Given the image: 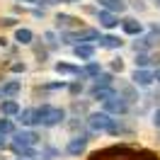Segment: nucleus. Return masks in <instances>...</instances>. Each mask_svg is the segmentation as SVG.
Segmentation results:
<instances>
[{"label": "nucleus", "mask_w": 160, "mask_h": 160, "mask_svg": "<svg viewBox=\"0 0 160 160\" xmlns=\"http://www.w3.org/2000/svg\"><path fill=\"white\" fill-rule=\"evenodd\" d=\"M97 44H100V49H109V51H114V49H121V44H124V41H121L117 34H102Z\"/></svg>", "instance_id": "15"}, {"label": "nucleus", "mask_w": 160, "mask_h": 160, "mask_svg": "<svg viewBox=\"0 0 160 160\" xmlns=\"http://www.w3.org/2000/svg\"><path fill=\"white\" fill-rule=\"evenodd\" d=\"M73 53H75L80 61H92L95 46H92V44H75V46H73Z\"/></svg>", "instance_id": "18"}, {"label": "nucleus", "mask_w": 160, "mask_h": 160, "mask_svg": "<svg viewBox=\"0 0 160 160\" xmlns=\"http://www.w3.org/2000/svg\"><path fill=\"white\" fill-rule=\"evenodd\" d=\"M12 141H15V143H20V146H29V148H34V146L41 141V136L34 129H20V131H15V133H12Z\"/></svg>", "instance_id": "4"}, {"label": "nucleus", "mask_w": 160, "mask_h": 160, "mask_svg": "<svg viewBox=\"0 0 160 160\" xmlns=\"http://www.w3.org/2000/svg\"><path fill=\"white\" fill-rule=\"evenodd\" d=\"M78 24H80V20L73 17V15H63V12L56 15V27H58L61 32H68L70 27H78Z\"/></svg>", "instance_id": "14"}, {"label": "nucleus", "mask_w": 160, "mask_h": 160, "mask_svg": "<svg viewBox=\"0 0 160 160\" xmlns=\"http://www.w3.org/2000/svg\"><path fill=\"white\" fill-rule=\"evenodd\" d=\"M10 148H12V153H15L17 158H24V160H34V158H39V153H37L34 148H29V146H20V143H15V141L10 143Z\"/></svg>", "instance_id": "13"}, {"label": "nucleus", "mask_w": 160, "mask_h": 160, "mask_svg": "<svg viewBox=\"0 0 160 160\" xmlns=\"http://www.w3.org/2000/svg\"><path fill=\"white\" fill-rule=\"evenodd\" d=\"M20 2H29V5H37V8H39V5H46V0H20Z\"/></svg>", "instance_id": "32"}, {"label": "nucleus", "mask_w": 160, "mask_h": 160, "mask_svg": "<svg viewBox=\"0 0 160 160\" xmlns=\"http://www.w3.org/2000/svg\"><path fill=\"white\" fill-rule=\"evenodd\" d=\"M37 114H39V126H46V129H53L66 121V109L63 107H53V104H41L37 107Z\"/></svg>", "instance_id": "1"}, {"label": "nucleus", "mask_w": 160, "mask_h": 160, "mask_svg": "<svg viewBox=\"0 0 160 160\" xmlns=\"http://www.w3.org/2000/svg\"><path fill=\"white\" fill-rule=\"evenodd\" d=\"M153 124H155V129H160V107L153 112Z\"/></svg>", "instance_id": "29"}, {"label": "nucleus", "mask_w": 160, "mask_h": 160, "mask_svg": "<svg viewBox=\"0 0 160 160\" xmlns=\"http://www.w3.org/2000/svg\"><path fill=\"white\" fill-rule=\"evenodd\" d=\"M12 70H15V73H20V70H24V63H15V66H12Z\"/></svg>", "instance_id": "33"}, {"label": "nucleus", "mask_w": 160, "mask_h": 160, "mask_svg": "<svg viewBox=\"0 0 160 160\" xmlns=\"http://www.w3.org/2000/svg\"><path fill=\"white\" fill-rule=\"evenodd\" d=\"M95 17H97V22H100V27H102V29H114V27H119V24H121L119 17H117L114 12L102 10V8L95 12Z\"/></svg>", "instance_id": "7"}, {"label": "nucleus", "mask_w": 160, "mask_h": 160, "mask_svg": "<svg viewBox=\"0 0 160 160\" xmlns=\"http://www.w3.org/2000/svg\"><path fill=\"white\" fill-rule=\"evenodd\" d=\"M102 109L107 112V114H112V117H121V114L129 112V102L124 100L121 95H114V97H109V100L102 102Z\"/></svg>", "instance_id": "3"}, {"label": "nucleus", "mask_w": 160, "mask_h": 160, "mask_svg": "<svg viewBox=\"0 0 160 160\" xmlns=\"http://www.w3.org/2000/svg\"><path fill=\"white\" fill-rule=\"evenodd\" d=\"M15 121L10 119V117H0V133H5V136H12L15 133Z\"/></svg>", "instance_id": "22"}, {"label": "nucleus", "mask_w": 160, "mask_h": 160, "mask_svg": "<svg viewBox=\"0 0 160 160\" xmlns=\"http://www.w3.org/2000/svg\"><path fill=\"white\" fill-rule=\"evenodd\" d=\"M8 146H10V143H8V136H5V133H0V150H5Z\"/></svg>", "instance_id": "30"}, {"label": "nucleus", "mask_w": 160, "mask_h": 160, "mask_svg": "<svg viewBox=\"0 0 160 160\" xmlns=\"http://www.w3.org/2000/svg\"><path fill=\"white\" fill-rule=\"evenodd\" d=\"M17 160H24V158H17Z\"/></svg>", "instance_id": "37"}, {"label": "nucleus", "mask_w": 160, "mask_h": 160, "mask_svg": "<svg viewBox=\"0 0 160 160\" xmlns=\"http://www.w3.org/2000/svg\"><path fill=\"white\" fill-rule=\"evenodd\" d=\"M20 102L17 100H2L0 102V114H2V117H17V114H20Z\"/></svg>", "instance_id": "17"}, {"label": "nucleus", "mask_w": 160, "mask_h": 160, "mask_svg": "<svg viewBox=\"0 0 160 160\" xmlns=\"http://www.w3.org/2000/svg\"><path fill=\"white\" fill-rule=\"evenodd\" d=\"M88 148V136H73V138L66 143V155L70 158H80Z\"/></svg>", "instance_id": "6"}, {"label": "nucleus", "mask_w": 160, "mask_h": 160, "mask_svg": "<svg viewBox=\"0 0 160 160\" xmlns=\"http://www.w3.org/2000/svg\"><path fill=\"white\" fill-rule=\"evenodd\" d=\"M153 58H150L148 53H136V68H148Z\"/></svg>", "instance_id": "24"}, {"label": "nucleus", "mask_w": 160, "mask_h": 160, "mask_svg": "<svg viewBox=\"0 0 160 160\" xmlns=\"http://www.w3.org/2000/svg\"><path fill=\"white\" fill-rule=\"evenodd\" d=\"M97 5H100L102 10H109V12H124L126 10V2L124 0H97Z\"/></svg>", "instance_id": "19"}, {"label": "nucleus", "mask_w": 160, "mask_h": 160, "mask_svg": "<svg viewBox=\"0 0 160 160\" xmlns=\"http://www.w3.org/2000/svg\"><path fill=\"white\" fill-rule=\"evenodd\" d=\"M17 121H20L24 129L39 126V114H37V107H27V109H20V114H17Z\"/></svg>", "instance_id": "8"}, {"label": "nucleus", "mask_w": 160, "mask_h": 160, "mask_svg": "<svg viewBox=\"0 0 160 160\" xmlns=\"http://www.w3.org/2000/svg\"><path fill=\"white\" fill-rule=\"evenodd\" d=\"M95 85H114V73H104L102 70L100 75L95 78Z\"/></svg>", "instance_id": "23"}, {"label": "nucleus", "mask_w": 160, "mask_h": 160, "mask_svg": "<svg viewBox=\"0 0 160 160\" xmlns=\"http://www.w3.org/2000/svg\"><path fill=\"white\" fill-rule=\"evenodd\" d=\"M44 39H46V44H49V49H56V46H58V41H56V34H53V32H46Z\"/></svg>", "instance_id": "25"}, {"label": "nucleus", "mask_w": 160, "mask_h": 160, "mask_svg": "<svg viewBox=\"0 0 160 160\" xmlns=\"http://www.w3.org/2000/svg\"><path fill=\"white\" fill-rule=\"evenodd\" d=\"M114 95H117L114 85H92V90H90V97L97 100V102H104V100H109V97H114Z\"/></svg>", "instance_id": "9"}, {"label": "nucleus", "mask_w": 160, "mask_h": 160, "mask_svg": "<svg viewBox=\"0 0 160 160\" xmlns=\"http://www.w3.org/2000/svg\"><path fill=\"white\" fill-rule=\"evenodd\" d=\"M20 92H22V80H8L0 88V97L2 100H15Z\"/></svg>", "instance_id": "10"}, {"label": "nucleus", "mask_w": 160, "mask_h": 160, "mask_svg": "<svg viewBox=\"0 0 160 160\" xmlns=\"http://www.w3.org/2000/svg\"><path fill=\"white\" fill-rule=\"evenodd\" d=\"M15 41L22 44V46H29L32 41H34V32L27 29V27H17V29H15Z\"/></svg>", "instance_id": "20"}, {"label": "nucleus", "mask_w": 160, "mask_h": 160, "mask_svg": "<svg viewBox=\"0 0 160 160\" xmlns=\"http://www.w3.org/2000/svg\"><path fill=\"white\" fill-rule=\"evenodd\" d=\"M88 126H90V131H95V133H109L112 129H114V124H117V119L112 117V114H107V112H92V114H88Z\"/></svg>", "instance_id": "2"}, {"label": "nucleus", "mask_w": 160, "mask_h": 160, "mask_svg": "<svg viewBox=\"0 0 160 160\" xmlns=\"http://www.w3.org/2000/svg\"><path fill=\"white\" fill-rule=\"evenodd\" d=\"M133 8H138V10H143L146 5H143V0H133Z\"/></svg>", "instance_id": "34"}, {"label": "nucleus", "mask_w": 160, "mask_h": 160, "mask_svg": "<svg viewBox=\"0 0 160 160\" xmlns=\"http://www.w3.org/2000/svg\"><path fill=\"white\" fill-rule=\"evenodd\" d=\"M121 68H124V63H121V58H117L114 63H112V70H119V73H121Z\"/></svg>", "instance_id": "31"}, {"label": "nucleus", "mask_w": 160, "mask_h": 160, "mask_svg": "<svg viewBox=\"0 0 160 160\" xmlns=\"http://www.w3.org/2000/svg\"><path fill=\"white\" fill-rule=\"evenodd\" d=\"M131 82H133L136 88H150V85L155 82V75H153V70H148V68H136L131 73Z\"/></svg>", "instance_id": "5"}, {"label": "nucleus", "mask_w": 160, "mask_h": 160, "mask_svg": "<svg viewBox=\"0 0 160 160\" xmlns=\"http://www.w3.org/2000/svg\"><path fill=\"white\" fill-rule=\"evenodd\" d=\"M121 29H124V34H129V37H141L143 34V24L136 17H126V20H121Z\"/></svg>", "instance_id": "12"}, {"label": "nucleus", "mask_w": 160, "mask_h": 160, "mask_svg": "<svg viewBox=\"0 0 160 160\" xmlns=\"http://www.w3.org/2000/svg\"><path fill=\"white\" fill-rule=\"evenodd\" d=\"M53 68H56V73H63V75H75V78L80 75V66H73V63H66V61H58Z\"/></svg>", "instance_id": "21"}, {"label": "nucleus", "mask_w": 160, "mask_h": 160, "mask_svg": "<svg viewBox=\"0 0 160 160\" xmlns=\"http://www.w3.org/2000/svg\"><path fill=\"white\" fill-rule=\"evenodd\" d=\"M155 2H158V5H160V0H155Z\"/></svg>", "instance_id": "36"}, {"label": "nucleus", "mask_w": 160, "mask_h": 160, "mask_svg": "<svg viewBox=\"0 0 160 160\" xmlns=\"http://www.w3.org/2000/svg\"><path fill=\"white\" fill-rule=\"evenodd\" d=\"M15 24H17L15 17H2V20H0V27H15Z\"/></svg>", "instance_id": "28"}, {"label": "nucleus", "mask_w": 160, "mask_h": 160, "mask_svg": "<svg viewBox=\"0 0 160 160\" xmlns=\"http://www.w3.org/2000/svg\"><path fill=\"white\" fill-rule=\"evenodd\" d=\"M153 75H155V80H158V82H160V66H158V68H155V70H153Z\"/></svg>", "instance_id": "35"}, {"label": "nucleus", "mask_w": 160, "mask_h": 160, "mask_svg": "<svg viewBox=\"0 0 160 160\" xmlns=\"http://www.w3.org/2000/svg\"><path fill=\"white\" fill-rule=\"evenodd\" d=\"M68 90H70V95H80L85 88H82V82H73V85H68Z\"/></svg>", "instance_id": "27"}, {"label": "nucleus", "mask_w": 160, "mask_h": 160, "mask_svg": "<svg viewBox=\"0 0 160 160\" xmlns=\"http://www.w3.org/2000/svg\"><path fill=\"white\" fill-rule=\"evenodd\" d=\"M153 44H155V39H153V34H146V37H138V39L133 41V51H136V53H148V51L153 49Z\"/></svg>", "instance_id": "16"}, {"label": "nucleus", "mask_w": 160, "mask_h": 160, "mask_svg": "<svg viewBox=\"0 0 160 160\" xmlns=\"http://www.w3.org/2000/svg\"><path fill=\"white\" fill-rule=\"evenodd\" d=\"M102 73V66L97 63V61H85V66L80 68V80H95L97 75Z\"/></svg>", "instance_id": "11"}, {"label": "nucleus", "mask_w": 160, "mask_h": 160, "mask_svg": "<svg viewBox=\"0 0 160 160\" xmlns=\"http://www.w3.org/2000/svg\"><path fill=\"white\" fill-rule=\"evenodd\" d=\"M63 88H68L63 80H61V82H46V85H44V90H63Z\"/></svg>", "instance_id": "26"}]
</instances>
